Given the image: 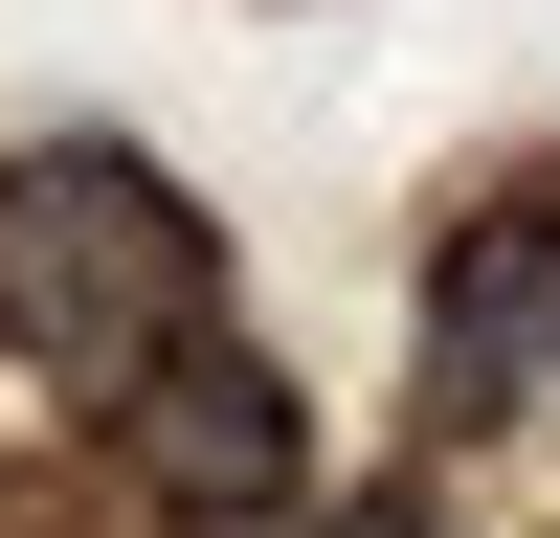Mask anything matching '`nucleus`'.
<instances>
[{"mask_svg":"<svg viewBox=\"0 0 560 538\" xmlns=\"http://www.w3.org/2000/svg\"><path fill=\"white\" fill-rule=\"evenodd\" d=\"M224 292V224L179 202L158 157H113V134H45V157H0V337L45 359V382L113 404L135 359H179Z\"/></svg>","mask_w":560,"mask_h":538,"instance_id":"obj_1","label":"nucleus"},{"mask_svg":"<svg viewBox=\"0 0 560 538\" xmlns=\"http://www.w3.org/2000/svg\"><path fill=\"white\" fill-rule=\"evenodd\" d=\"M113 448H135L158 516H269V493L314 471V404H292V359L179 337V359H135V382H113Z\"/></svg>","mask_w":560,"mask_h":538,"instance_id":"obj_2","label":"nucleus"},{"mask_svg":"<svg viewBox=\"0 0 560 538\" xmlns=\"http://www.w3.org/2000/svg\"><path fill=\"white\" fill-rule=\"evenodd\" d=\"M427 404H448V426L560 404V224H538V202H493L471 247L427 269Z\"/></svg>","mask_w":560,"mask_h":538,"instance_id":"obj_3","label":"nucleus"},{"mask_svg":"<svg viewBox=\"0 0 560 538\" xmlns=\"http://www.w3.org/2000/svg\"><path fill=\"white\" fill-rule=\"evenodd\" d=\"M314 538H427V493H359V516H314Z\"/></svg>","mask_w":560,"mask_h":538,"instance_id":"obj_4","label":"nucleus"}]
</instances>
